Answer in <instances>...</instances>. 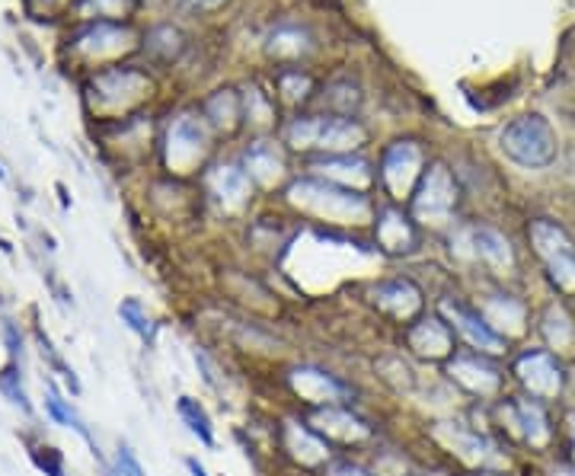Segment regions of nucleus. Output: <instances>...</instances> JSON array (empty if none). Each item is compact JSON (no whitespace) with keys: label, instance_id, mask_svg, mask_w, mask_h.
I'll list each match as a JSON object with an SVG mask.
<instances>
[{"label":"nucleus","instance_id":"1","mask_svg":"<svg viewBox=\"0 0 575 476\" xmlns=\"http://www.w3.org/2000/svg\"><path fill=\"white\" fill-rule=\"evenodd\" d=\"M498 148L508 160L528 170H543L556 160V131L543 116H518L498 135Z\"/></svg>","mask_w":575,"mask_h":476},{"label":"nucleus","instance_id":"2","mask_svg":"<svg viewBox=\"0 0 575 476\" xmlns=\"http://www.w3.org/2000/svg\"><path fill=\"white\" fill-rule=\"evenodd\" d=\"M291 201L313 208L317 214H330V218H361L368 214L371 201L365 193L343 186V183H326V179H298L291 189H288Z\"/></svg>","mask_w":575,"mask_h":476},{"label":"nucleus","instance_id":"3","mask_svg":"<svg viewBox=\"0 0 575 476\" xmlns=\"http://www.w3.org/2000/svg\"><path fill=\"white\" fill-rule=\"evenodd\" d=\"M288 141L295 148H320V151H348L365 141V128L345 116H310L288 125Z\"/></svg>","mask_w":575,"mask_h":476},{"label":"nucleus","instance_id":"4","mask_svg":"<svg viewBox=\"0 0 575 476\" xmlns=\"http://www.w3.org/2000/svg\"><path fill=\"white\" fill-rule=\"evenodd\" d=\"M531 240H534L537 256L550 269V278L560 288L575 291V243L570 240V234L563 228H556L553 221H534Z\"/></svg>","mask_w":575,"mask_h":476},{"label":"nucleus","instance_id":"5","mask_svg":"<svg viewBox=\"0 0 575 476\" xmlns=\"http://www.w3.org/2000/svg\"><path fill=\"white\" fill-rule=\"evenodd\" d=\"M455 205H458V186H455V176L441 166V163H432L425 166L419 176V189L413 196V211L419 214L422 221H448L455 214Z\"/></svg>","mask_w":575,"mask_h":476},{"label":"nucleus","instance_id":"6","mask_svg":"<svg viewBox=\"0 0 575 476\" xmlns=\"http://www.w3.org/2000/svg\"><path fill=\"white\" fill-rule=\"evenodd\" d=\"M419 163L422 154L413 141H396V144L383 154L381 163V176L383 183H387V189H390L393 196H406L410 186H413V179L419 176Z\"/></svg>","mask_w":575,"mask_h":476},{"label":"nucleus","instance_id":"7","mask_svg":"<svg viewBox=\"0 0 575 476\" xmlns=\"http://www.w3.org/2000/svg\"><path fill=\"white\" fill-rule=\"evenodd\" d=\"M521 384L534 394V397H556L563 391V371L556 368V361L543 352H528L518 358L515 364Z\"/></svg>","mask_w":575,"mask_h":476},{"label":"nucleus","instance_id":"8","mask_svg":"<svg viewBox=\"0 0 575 476\" xmlns=\"http://www.w3.org/2000/svg\"><path fill=\"white\" fill-rule=\"evenodd\" d=\"M406 343H410V349L416 356L425 358H448L455 352V333H451V326L435 317L413 323L406 329Z\"/></svg>","mask_w":575,"mask_h":476},{"label":"nucleus","instance_id":"9","mask_svg":"<svg viewBox=\"0 0 575 476\" xmlns=\"http://www.w3.org/2000/svg\"><path fill=\"white\" fill-rule=\"evenodd\" d=\"M441 307L451 317V326L458 329L473 349H480V352H502V336L493 333V326L480 317V314H473V311H467L460 304H451V301H445Z\"/></svg>","mask_w":575,"mask_h":476},{"label":"nucleus","instance_id":"10","mask_svg":"<svg viewBox=\"0 0 575 476\" xmlns=\"http://www.w3.org/2000/svg\"><path fill=\"white\" fill-rule=\"evenodd\" d=\"M208 148V125L195 116H180L170 125V160L176 163H192L202 158Z\"/></svg>","mask_w":575,"mask_h":476},{"label":"nucleus","instance_id":"11","mask_svg":"<svg viewBox=\"0 0 575 476\" xmlns=\"http://www.w3.org/2000/svg\"><path fill=\"white\" fill-rule=\"evenodd\" d=\"M375 301L381 304L383 311L396 314V317H413L422 307L419 288L413 281H403V278H393V281H381L375 285Z\"/></svg>","mask_w":575,"mask_h":476},{"label":"nucleus","instance_id":"12","mask_svg":"<svg viewBox=\"0 0 575 476\" xmlns=\"http://www.w3.org/2000/svg\"><path fill=\"white\" fill-rule=\"evenodd\" d=\"M448 371H451V378L458 381L460 387H467L470 394L493 397L498 391V374L490 368V364H483L480 358H467V356L455 358Z\"/></svg>","mask_w":575,"mask_h":476},{"label":"nucleus","instance_id":"13","mask_svg":"<svg viewBox=\"0 0 575 476\" xmlns=\"http://www.w3.org/2000/svg\"><path fill=\"white\" fill-rule=\"evenodd\" d=\"M250 183H253L250 173L240 170V166H233V163H221V166H215V170L208 173L211 193L225 201V205H240V201H246V196H250Z\"/></svg>","mask_w":575,"mask_h":476},{"label":"nucleus","instance_id":"14","mask_svg":"<svg viewBox=\"0 0 575 476\" xmlns=\"http://www.w3.org/2000/svg\"><path fill=\"white\" fill-rule=\"evenodd\" d=\"M438 438H445L455 451H458L460 457L467 461V464H498V454L496 448L486 441V438L473 436V432H467V429H451V426H441L438 429Z\"/></svg>","mask_w":575,"mask_h":476},{"label":"nucleus","instance_id":"15","mask_svg":"<svg viewBox=\"0 0 575 476\" xmlns=\"http://www.w3.org/2000/svg\"><path fill=\"white\" fill-rule=\"evenodd\" d=\"M470 240H473V253H476L480 259H486L490 266L508 269V266L515 263L511 243L502 237L498 231H493V228H473V231H470Z\"/></svg>","mask_w":575,"mask_h":476},{"label":"nucleus","instance_id":"16","mask_svg":"<svg viewBox=\"0 0 575 476\" xmlns=\"http://www.w3.org/2000/svg\"><path fill=\"white\" fill-rule=\"evenodd\" d=\"M285 438H288V451H291L298 461H304V464H323V461L330 457L323 438L313 436L310 429L298 426V422H288V426H285Z\"/></svg>","mask_w":575,"mask_h":476},{"label":"nucleus","instance_id":"17","mask_svg":"<svg viewBox=\"0 0 575 476\" xmlns=\"http://www.w3.org/2000/svg\"><path fill=\"white\" fill-rule=\"evenodd\" d=\"M378 237H381V243L387 249L403 253V249H413L416 231L410 228V221H406L400 211L387 208V211H381V221H378Z\"/></svg>","mask_w":575,"mask_h":476},{"label":"nucleus","instance_id":"18","mask_svg":"<svg viewBox=\"0 0 575 476\" xmlns=\"http://www.w3.org/2000/svg\"><path fill=\"white\" fill-rule=\"evenodd\" d=\"M320 429L330 432V436L343 438V441H358V438L371 436V429L361 419H355L352 413H345V409H323L320 413Z\"/></svg>","mask_w":575,"mask_h":476},{"label":"nucleus","instance_id":"19","mask_svg":"<svg viewBox=\"0 0 575 476\" xmlns=\"http://www.w3.org/2000/svg\"><path fill=\"white\" fill-rule=\"evenodd\" d=\"M246 173H250V179H263V183L275 179L281 173V154H278V148L268 144V141L253 144L246 151Z\"/></svg>","mask_w":575,"mask_h":476},{"label":"nucleus","instance_id":"20","mask_svg":"<svg viewBox=\"0 0 575 476\" xmlns=\"http://www.w3.org/2000/svg\"><path fill=\"white\" fill-rule=\"evenodd\" d=\"M313 170H320L330 183H343V186H352V183H365L368 179V163L365 160H352V158H330L323 163H317Z\"/></svg>","mask_w":575,"mask_h":476},{"label":"nucleus","instance_id":"21","mask_svg":"<svg viewBox=\"0 0 575 476\" xmlns=\"http://www.w3.org/2000/svg\"><path fill=\"white\" fill-rule=\"evenodd\" d=\"M486 320L505 333H521L525 329V307L511 298H493L486 304Z\"/></svg>","mask_w":575,"mask_h":476},{"label":"nucleus","instance_id":"22","mask_svg":"<svg viewBox=\"0 0 575 476\" xmlns=\"http://www.w3.org/2000/svg\"><path fill=\"white\" fill-rule=\"evenodd\" d=\"M295 384H298V391L307 394L310 387H313V399H330L336 397V394H345V387L336 381V378H330V374H323V371H317V368H301V371H295Z\"/></svg>","mask_w":575,"mask_h":476},{"label":"nucleus","instance_id":"23","mask_svg":"<svg viewBox=\"0 0 575 476\" xmlns=\"http://www.w3.org/2000/svg\"><path fill=\"white\" fill-rule=\"evenodd\" d=\"M543 336L553 349H570L575 343V326L563 307H550L543 317Z\"/></svg>","mask_w":575,"mask_h":476},{"label":"nucleus","instance_id":"24","mask_svg":"<svg viewBox=\"0 0 575 476\" xmlns=\"http://www.w3.org/2000/svg\"><path fill=\"white\" fill-rule=\"evenodd\" d=\"M180 416H183V422L189 426V432L192 436H198V441L202 444H215V429H211V419H208V413L198 406V399H192V397H180Z\"/></svg>","mask_w":575,"mask_h":476},{"label":"nucleus","instance_id":"25","mask_svg":"<svg viewBox=\"0 0 575 476\" xmlns=\"http://www.w3.org/2000/svg\"><path fill=\"white\" fill-rule=\"evenodd\" d=\"M518 426H521V436L528 438L531 444H547L550 429H547V419H543V409L537 403H521L518 406Z\"/></svg>","mask_w":575,"mask_h":476},{"label":"nucleus","instance_id":"26","mask_svg":"<svg viewBox=\"0 0 575 476\" xmlns=\"http://www.w3.org/2000/svg\"><path fill=\"white\" fill-rule=\"evenodd\" d=\"M310 48V42L301 30H295V26H281V30H275L272 36H268V51L272 55H301Z\"/></svg>","mask_w":575,"mask_h":476},{"label":"nucleus","instance_id":"27","mask_svg":"<svg viewBox=\"0 0 575 476\" xmlns=\"http://www.w3.org/2000/svg\"><path fill=\"white\" fill-rule=\"evenodd\" d=\"M118 314H122V320L138 333V336H145V339H151L153 336V323L151 317L145 314V307L138 304V301H125L122 307H118Z\"/></svg>","mask_w":575,"mask_h":476},{"label":"nucleus","instance_id":"28","mask_svg":"<svg viewBox=\"0 0 575 476\" xmlns=\"http://www.w3.org/2000/svg\"><path fill=\"white\" fill-rule=\"evenodd\" d=\"M45 406H48V416L55 419V422H61V426H71V429H77V432H83V426H80V419H77V413L65 403L61 397H51L45 399Z\"/></svg>","mask_w":575,"mask_h":476},{"label":"nucleus","instance_id":"29","mask_svg":"<svg viewBox=\"0 0 575 476\" xmlns=\"http://www.w3.org/2000/svg\"><path fill=\"white\" fill-rule=\"evenodd\" d=\"M0 391H3L7 397L13 399V403H20L23 409H30V399H26V391H23V384H20V374H16L13 368H7V371H3V378H0Z\"/></svg>","mask_w":575,"mask_h":476},{"label":"nucleus","instance_id":"30","mask_svg":"<svg viewBox=\"0 0 575 476\" xmlns=\"http://www.w3.org/2000/svg\"><path fill=\"white\" fill-rule=\"evenodd\" d=\"M118 471L125 476H145L141 464L135 461V454H131L128 448H118Z\"/></svg>","mask_w":575,"mask_h":476},{"label":"nucleus","instance_id":"31","mask_svg":"<svg viewBox=\"0 0 575 476\" xmlns=\"http://www.w3.org/2000/svg\"><path fill=\"white\" fill-rule=\"evenodd\" d=\"M333 476H368L361 467H352V464H340L336 471H333Z\"/></svg>","mask_w":575,"mask_h":476},{"label":"nucleus","instance_id":"32","mask_svg":"<svg viewBox=\"0 0 575 476\" xmlns=\"http://www.w3.org/2000/svg\"><path fill=\"white\" fill-rule=\"evenodd\" d=\"M186 467H189L192 476H208V474H205V467H202V464H198L195 457H189V461H186Z\"/></svg>","mask_w":575,"mask_h":476},{"label":"nucleus","instance_id":"33","mask_svg":"<svg viewBox=\"0 0 575 476\" xmlns=\"http://www.w3.org/2000/svg\"><path fill=\"white\" fill-rule=\"evenodd\" d=\"M192 3H198V7H218V3H225V0H192Z\"/></svg>","mask_w":575,"mask_h":476},{"label":"nucleus","instance_id":"34","mask_svg":"<svg viewBox=\"0 0 575 476\" xmlns=\"http://www.w3.org/2000/svg\"><path fill=\"white\" fill-rule=\"evenodd\" d=\"M570 436H573V454H575V413H570Z\"/></svg>","mask_w":575,"mask_h":476},{"label":"nucleus","instance_id":"35","mask_svg":"<svg viewBox=\"0 0 575 476\" xmlns=\"http://www.w3.org/2000/svg\"><path fill=\"white\" fill-rule=\"evenodd\" d=\"M553 476H575V471H553Z\"/></svg>","mask_w":575,"mask_h":476},{"label":"nucleus","instance_id":"36","mask_svg":"<svg viewBox=\"0 0 575 476\" xmlns=\"http://www.w3.org/2000/svg\"><path fill=\"white\" fill-rule=\"evenodd\" d=\"M483 476H502V474H483Z\"/></svg>","mask_w":575,"mask_h":476}]
</instances>
